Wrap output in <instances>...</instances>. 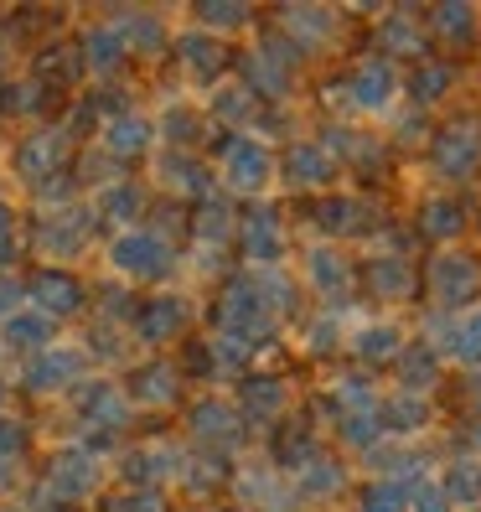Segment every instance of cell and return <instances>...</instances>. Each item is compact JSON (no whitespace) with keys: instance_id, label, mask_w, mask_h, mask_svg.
I'll return each mask as SVG.
<instances>
[{"instance_id":"cell-20","label":"cell","mask_w":481,"mask_h":512,"mask_svg":"<svg viewBox=\"0 0 481 512\" xmlns=\"http://www.w3.org/2000/svg\"><path fill=\"white\" fill-rule=\"evenodd\" d=\"M233 497L244 502L249 512H295L300 497L290 487V476L275 461H249L233 471Z\"/></svg>"},{"instance_id":"cell-33","label":"cell","mask_w":481,"mask_h":512,"mask_svg":"<svg viewBox=\"0 0 481 512\" xmlns=\"http://www.w3.org/2000/svg\"><path fill=\"white\" fill-rule=\"evenodd\" d=\"M352 311H321L316 306V316H306V331H300V347H306V357H342L347 352V337H352Z\"/></svg>"},{"instance_id":"cell-44","label":"cell","mask_w":481,"mask_h":512,"mask_svg":"<svg viewBox=\"0 0 481 512\" xmlns=\"http://www.w3.org/2000/svg\"><path fill=\"white\" fill-rule=\"evenodd\" d=\"M435 481H440V492L450 497V507H471V502H481V461H471V456H456Z\"/></svg>"},{"instance_id":"cell-9","label":"cell","mask_w":481,"mask_h":512,"mask_svg":"<svg viewBox=\"0 0 481 512\" xmlns=\"http://www.w3.org/2000/svg\"><path fill=\"white\" fill-rule=\"evenodd\" d=\"M238 254L249 259V269H275L285 264L290 254V218H285V207L280 202H249L244 213H238Z\"/></svg>"},{"instance_id":"cell-26","label":"cell","mask_w":481,"mask_h":512,"mask_svg":"<svg viewBox=\"0 0 481 512\" xmlns=\"http://www.w3.org/2000/svg\"><path fill=\"white\" fill-rule=\"evenodd\" d=\"M290 487H295L300 507H326V502H337V497L352 492V466L326 450V456H316L311 466H300V471L290 476Z\"/></svg>"},{"instance_id":"cell-48","label":"cell","mask_w":481,"mask_h":512,"mask_svg":"<svg viewBox=\"0 0 481 512\" xmlns=\"http://www.w3.org/2000/svg\"><path fill=\"white\" fill-rule=\"evenodd\" d=\"M114 21H119V32H125L130 52H156V47L166 42V32H161V21H156V16H145V11H130V16H114Z\"/></svg>"},{"instance_id":"cell-41","label":"cell","mask_w":481,"mask_h":512,"mask_svg":"<svg viewBox=\"0 0 481 512\" xmlns=\"http://www.w3.org/2000/svg\"><path fill=\"white\" fill-rule=\"evenodd\" d=\"M450 78H456V68L450 63H414L409 73H404V104H414V109H435L445 94H450Z\"/></svg>"},{"instance_id":"cell-39","label":"cell","mask_w":481,"mask_h":512,"mask_svg":"<svg viewBox=\"0 0 481 512\" xmlns=\"http://www.w3.org/2000/svg\"><path fill=\"white\" fill-rule=\"evenodd\" d=\"M176 394H182V373L171 363H145L130 378V404L135 409H166V404H176Z\"/></svg>"},{"instance_id":"cell-27","label":"cell","mask_w":481,"mask_h":512,"mask_svg":"<svg viewBox=\"0 0 481 512\" xmlns=\"http://www.w3.org/2000/svg\"><path fill=\"white\" fill-rule=\"evenodd\" d=\"M73 409H78L83 425H99V430H119L135 414L130 394L119 383H109V378H88L78 394H73Z\"/></svg>"},{"instance_id":"cell-21","label":"cell","mask_w":481,"mask_h":512,"mask_svg":"<svg viewBox=\"0 0 481 512\" xmlns=\"http://www.w3.org/2000/svg\"><path fill=\"white\" fill-rule=\"evenodd\" d=\"M481 166V135L471 130V119H450L430 135V171L440 182H466Z\"/></svg>"},{"instance_id":"cell-54","label":"cell","mask_w":481,"mask_h":512,"mask_svg":"<svg viewBox=\"0 0 481 512\" xmlns=\"http://www.w3.org/2000/svg\"><path fill=\"white\" fill-rule=\"evenodd\" d=\"M0 512H42V507H21V502H16V507H0Z\"/></svg>"},{"instance_id":"cell-53","label":"cell","mask_w":481,"mask_h":512,"mask_svg":"<svg viewBox=\"0 0 481 512\" xmlns=\"http://www.w3.org/2000/svg\"><path fill=\"white\" fill-rule=\"evenodd\" d=\"M11 254H16V213L0 202V264H6Z\"/></svg>"},{"instance_id":"cell-15","label":"cell","mask_w":481,"mask_h":512,"mask_svg":"<svg viewBox=\"0 0 481 512\" xmlns=\"http://www.w3.org/2000/svg\"><path fill=\"white\" fill-rule=\"evenodd\" d=\"M99 476H104V461L94 456V450H88V445H68V450H57V456L47 461L42 492L52 502L73 507V502H88L99 492Z\"/></svg>"},{"instance_id":"cell-28","label":"cell","mask_w":481,"mask_h":512,"mask_svg":"<svg viewBox=\"0 0 481 512\" xmlns=\"http://www.w3.org/2000/svg\"><path fill=\"white\" fill-rule=\"evenodd\" d=\"M150 140H156V119L140 114V109H119L104 119V130H99V145H104V156L109 161H140Z\"/></svg>"},{"instance_id":"cell-17","label":"cell","mask_w":481,"mask_h":512,"mask_svg":"<svg viewBox=\"0 0 481 512\" xmlns=\"http://www.w3.org/2000/svg\"><path fill=\"white\" fill-rule=\"evenodd\" d=\"M425 290L440 311H456L481 290V264L461 249H435L425 264Z\"/></svg>"},{"instance_id":"cell-8","label":"cell","mask_w":481,"mask_h":512,"mask_svg":"<svg viewBox=\"0 0 481 512\" xmlns=\"http://www.w3.org/2000/svg\"><path fill=\"white\" fill-rule=\"evenodd\" d=\"M321 140H326V150L337 156V166H342V171H352L363 187H368V182H383V176H388V161H394V140H388L383 130L326 119Z\"/></svg>"},{"instance_id":"cell-35","label":"cell","mask_w":481,"mask_h":512,"mask_svg":"<svg viewBox=\"0 0 481 512\" xmlns=\"http://www.w3.org/2000/svg\"><path fill=\"white\" fill-rule=\"evenodd\" d=\"M52 342H57V321H52V316H42L37 306L16 311L6 326H0V347H6V352H26V357H37V352H47Z\"/></svg>"},{"instance_id":"cell-40","label":"cell","mask_w":481,"mask_h":512,"mask_svg":"<svg viewBox=\"0 0 481 512\" xmlns=\"http://www.w3.org/2000/svg\"><path fill=\"white\" fill-rule=\"evenodd\" d=\"M476 26H481V11H476V6H461V0L435 6V11L425 16V32H430V42H440V47H471Z\"/></svg>"},{"instance_id":"cell-25","label":"cell","mask_w":481,"mask_h":512,"mask_svg":"<svg viewBox=\"0 0 481 512\" xmlns=\"http://www.w3.org/2000/svg\"><path fill=\"white\" fill-rule=\"evenodd\" d=\"M83 285H78V275H68L63 264H47V269H37L32 280H26V306H37L42 316H52V321H63V316H78L83 311Z\"/></svg>"},{"instance_id":"cell-49","label":"cell","mask_w":481,"mask_h":512,"mask_svg":"<svg viewBox=\"0 0 481 512\" xmlns=\"http://www.w3.org/2000/svg\"><path fill=\"white\" fill-rule=\"evenodd\" d=\"M450 357H456V363H466V368L481 363V311L456 316V347H450Z\"/></svg>"},{"instance_id":"cell-42","label":"cell","mask_w":481,"mask_h":512,"mask_svg":"<svg viewBox=\"0 0 481 512\" xmlns=\"http://www.w3.org/2000/svg\"><path fill=\"white\" fill-rule=\"evenodd\" d=\"M414 228L425 233L430 244L450 249V238H461V228H466V213H461V202H450V197H425L414 213Z\"/></svg>"},{"instance_id":"cell-10","label":"cell","mask_w":481,"mask_h":512,"mask_svg":"<svg viewBox=\"0 0 481 512\" xmlns=\"http://www.w3.org/2000/svg\"><path fill=\"white\" fill-rule=\"evenodd\" d=\"M337 156L326 150L321 135H290L285 150H280V182L290 192H306V197H326V192H337Z\"/></svg>"},{"instance_id":"cell-1","label":"cell","mask_w":481,"mask_h":512,"mask_svg":"<svg viewBox=\"0 0 481 512\" xmlns=\"http://www.w3.org/2000/svg\"><path fill=\"white\" fill-rule=\"evenodd\" d=\"M321 99L332 104L342 125H363V119H388L404 104V68L388 63L378 52H363L342 68L337 83L321 88Z\"/></svg>"},{"instance_id":"cell-43","label":"cell","mask_w":481,"mask_h":512,"mask_svg":"<svg viewBox=\"0 0 481 512\" xmlns=\"http://www.w3.org/2000/svg\"><path fill=\"white\" fill-rule=\"evenodd\" d=\"M83 57H88V68H94V73H114L119 63H125L130 42H125V32H119V21L94 26V32H88V42H83Z\"/></svg>"},{"instance_id":"cell-3","label":"cell","mask_w":481,"mask_h":512,"mask_svg":"<svg viewBox=\"0 0 481 512\" xmlns=\"http://www.w3.org/2000/svg\"><path fill=\"white\" fill-rule=\"evenodd\" d=\"M300 63H306V57H300L280 32H264L259 42H249L244 52H238L233 68H238V83H244L259 104H285L295 94Z\"/></svg>"},{"instance_id":"cell-24","label":"cell","mask_w":481,"mask_h":512,"mask_svg":"<svg viewBox=\"0 0 481 512\" xmlns=\"http://www.w3.org/2000/svg\"><path fill=\"white\" fill-rule=\"evenodd\" d=\"M16 176L21 182H32L37 192L47 182H57V176L68 171V130H32L21 145H16Z\"/></svg>"},{"instance_id":"cell-13","label":"cell","mask_w":481,"mask_h":512,"mask_svg":"<svg viewBox=\"0 0 481 512\" xmlns=\"http://www.w3.org/2000/svg\"><path fill=\"white\" fill-rule=\"evenodd\" d=\"M94 223H99L94 207H78V202H68V207H42L32 244H37V254H47V259H63V269H68V259H78V254L88 249Z\"/></svg>"},{"instance_id":"cell-2","label":"cell","mask_w":481,"mask_h":512,"mask_svg":"<svg viewBox=\"0 0 481 512\" xmlns=\"http://www.w3.org/2000/svg\"><path fill=\"white\" fill-rule=\"evenodd\" d=\"M275 182H280V150L264 135H249V130L223 135V145H218V187L223 192L264 202Z\"/></svg>"},{"instance_id":"cell-6","label":"cell","mask_w":481,"mask_h":512,"mask_svg":"<svg viewBox=\"0 0 481 512\" xmlns=\"http://www.w3.org/2000/svg\"><path fill=\"white\" fill-rule=\"evenodd\" d=\"M109 269L119 280H130V285H161L176 275V264H182V254H176V244L161 233V228H125V233H114L109 238V249H104Z\"/></svg>"},{"instance_id":"cell-52","label":"cell","mask_w":481,"mask_h":512,"mask_svg":"<svg viewBox=\"0 0 481 512\" xmlns=\"http://www.w3.org/2000/svg\"><path fill=\"white\" fill-rule=\"evenodd\" d=\"M409 512H450V497L440 492V481H419L414 487V507Z\"/></svg>"},{"instance_id":"cell-34","label":"cell","mask_w":481,"mask_h":512,"mask_svg":"<svg viewBox=\"0 0 481 512\" xmlns=\"http://www.w3.org/2000/svg\"><path fill=\"white\" fill-rule=\"evenodd\" d=\"M233 238H238V213L223 197H207V202L192 207V244L202 254H218L223 244H233Z\"/></svg>"},{"instance_id":"cell-4","label":"cell","mask_w":481,"mask_h":512,"mask_svg":"<svg viewBox=\"0 0 481 512\" xmlns=\"http://www.w3.org/2000/svg\"><path fill=\"white\" fill-rule=\"evenodd\" d=\"M280 316L269 311V300L259 290V275L254 269H238V275L223 280V295H218V331L233 342H249L254 352L269 342V337H280Z\"/></svg>"},{"instance_id":"cell-51","label":"cell","mask_w":481,"mask_h":512,"mask_svg":"<svg viewBox=\"0 0 481 512\" xmlns=\"http://www.w3.org/2000/svg\"><path fill=\"white\" fill-rule=\"evenodd\" d=\"M16 311H26V280L0 275V326H6Z\"/></svg>"},{"instance_id":"cell-11","label":"cell","mask_w":481,"mask_h":512,"mask_svg":"<svg viewBox=\"0 0 481 512\" xmlns=\"http://www.w3.org/2000/svg\"><path fill=\"white\" fill-rule=\"evenodd\" d=\"M419 285H425V280H419L414 259H404V254H373V249L357 254V295L378 300V306H409Z\"/></svg>"},{"instance_id":"cell-31","label":"cell","mask_w":481,"mask_h":512,"mask_svg":"<svg viewBox=\"0 0 481 512\" xmlns=\"http://www.w3.org/2000/svg\"><path fill=\"white\" fill-rule=\"evenodd\" d=\"M156 182H161L166 192H176V197L207 202V197H213V187H218V176L207 171L197 156H187V150H166L161 166H156Z\"/></svg>"},{"instance_id":"cell-7","label":"cell","mask_w":481,"mask_h":512,"mask_svg":"<svg viewBox=\"0 0 481 512\" xmlns=\"http://www.w3.org/2000/svg\"><path fill=\"white\" fill-rule=\"evenodd\" d=\"M388 213L368 197V192H326L311 202V228L326 238V244H373V238L383 233Z\"/></svg>"},{"instance_id":"cell-37","label":"cell","mask_w":481,"mask_h":512,"mask_svg":"<svg viewBox=\"0 0 481 512\" xmlns=\"http://www.w3.org/2000/svg\"><path fill=\"white\" fill-rule=\"evenodd\" d=\"M394 388H404V394H419V399H430V388H440V352L425 347V342H409L404 357L394 363Z\"/></svg>"},{"instance_id":"cell-18","label":"cell","mask_w":481,"mask_h":512,"mask_svg":"<svg viewBox=\"0 0 481 512\" xmlns=\"http://www.w3.org/2000/svg\"><path fill=\"white\" fill-rule=\"evenodd\" d=\"M233 404L249 425H285L295 404V383L280 373H244L233 388Z\"/></svg>"},{"instance_id":"cell-30","label":"cell","mask_w":481,"mask_h":512,"mask_svg":"<svg viewBox=\"0 0 481 512\" xmlns=\"http://www.w3.org/2000/svg\"><path fill=\"white\" fill-rule=\"evenodd\" d=\"M316 456H326L316 419H285V425H275V440H269V461H275L285 476H295L300 466H311Z\"/></svg>"},{"instance_id":"cell-38","label":"cell","mask_w":481,"mask_h":512,"mask_svg":"<svg viewBox=\"0 0 481 512\" xmlns=\"http://www.w3.org/2000/svg\"><path fill=\"white\" fill-rule=\"evenodd\" d=\"M140 207H145L140 182H130V176H114V182L99 187L94 218H104V223H114L119 233H125V228H140Z\"/></svg>"},{"instance_id":"cell-14","label":"cell","mask_w":481,"mask_h":512,"mask_svg":"<svg viewBox=\"0 0 481 512\" xmlns=\"http://www.w3.org/2000/svg\"><path fill=\"white\" fill-rule=\"evenodd\" d=\"M88 347L78 342H52L47 352L26 357V373H21V388L26 394H68V388H83L88 378Z\"/></svg>"},{"instance_id":"cell-32","label":"cell","mask_w":481,"mask_h":512,"mask_svg":"<svg viewBox=\"0 0 481 512\" xmlns=\"http://www.w3.org/2000/svg\"><path fill=\"white\" fill-rule=\"evenodd\" d=\"M182 456H187V450H176V445H140V450H130V456L119 461V471H125L135 487L156 492L161 481L182 476Z\"/></svg>"},{"instance_id":"cell-19","label":"cell","mask_w":481,"mask_h":512,"mask_svg":"<svg viewBox=\"0 0 481 512\" xmlns=\"http://www.w3.org/2000/svg\"><path fill=\"white\" fill-rule=\"evenodd\" d=\"M187 430L202 450H213V456H228L249 440V419L238 414L233 399H197L192 414H187Z\"/></svg>"},{"instance_id":"cell-47","label":"cell","mask_w":481,"mask_h":512,"mask_svg":"<svg viewBox=\"0 0 481 512\" xmlns=\"http://www.w3.org/2000/svg\"><path fill=\"white\" fill-rule=\"evenodd\" d=\"M254 11L249 6H197V32H213V37H233V32H249Z\"/></svg>"},{"instance_id":"cell-23","label":"cell","mask_w":481,"mask_h":512,"mask_svg":"<svg viewBox=\"0 0 481 512\" xmlns=\"http://www.w3.org/2000/svg\"><path fill=\"white\" fill-rule=\"evenodd\" d=\"M176 57H182V73L197 88H207V94H213L218 83H228V68L238 63L233 47L223 37H213V32H182L176 37Z\"/></svg>"},{"instance_id":"cell-36","label":"cell","mask_w":481,"mask_h":512,"mask_svg":"<svg viewBox=\"0 0 481 512\" xmlns=\"http://www.w3.org/2000/svg\"><path fill=\"white\" fill-rule=\"evenodd\" d=\"M383 435L388 440H409L419 430H430V399H419V394H404V388H394V394H383Z\"/></svg>"},{"instance_id":"cell-50","label":"cell","mask_w":481,"mask_h":512,"mask_svg":"<svg viewBox=\"0 0 481 512\" xmlns=\"http://www.w3.org/2000/svg\"><path fill=\"white\" fill-rule=\"evenodd\" d=\"M104 512H166V497L161 492H145V487H130L125 497H114Z\"/></svg>"},{"instance_id":"cell-29","label":"cell","mask_w":481,"mask_h":512,"mask_svg":"<svg viewBox=\"0 0 481 512\" xmlns=\"http://www.w3.org/2000/svg\"><path fill=\"white\" fill-rule=\"evenodd\" d=\"M373 42H378V47H373L378 57H388V63H409V68H414V57L425 52L430 32H425V21H419L414 11H383Z\"/></svg>"},{"instance_id":"cell-12","label":"cell","mask_w":481,"mask_h":512,"mask_svg":"<svg viewBox=\"0 0 481 512\" xmlns=\"http://www.w3.org/2000/svg\"><path fill=\"white\" fill-rule=\"evenodd\" d=\"M409 342H414V331L399 316H357L352 337H347V357H357L363 373H378V368H394Z\"/></svg>"},{"instance_id":"cell-45","label":"cell","mask_w":481,"mask_h":512,"mask_svg":"<svg viewBox=\"0 0 481 512\" xmlns=\"http://www.w3.org/2000/svg\"><path fill=\"white\" fill-rule=\"evenodd\" d=\"M409 507H414V487H404V481L368 476L357 487V512H409Z\"/></svg>"},{"instance_id":"cell-5","label":"cell","mask_w":481,"mask_h":512,"mask_svg":"<svg viewBox=\"0 0 481 512\" xmlns=\"http://www.w3.org/2000/svg\"><path fill=\"white\" fill-rule=\"evenodd\" d=\"M295 275H300V285H306V295L321 311H347L357 300V254H347L342 244L311 238L295 259Z\"/></svg>"},{"instance_id":"cell-16","label":"cell","mask_w":481,"mask_h":512,"mask_svg":"<svg viewBox=\"0 0 481 512\" xmlns=\"http://www.w3.org/2000/svg\"><path fill=\"white\" fill-rule=\"evenodd\" d=\"M342 26L347 16L332 6H285L275 11V32L300 52V57H316V52H332L342 42Z\"/></svg>"},{"instance_id":"cell-46","label":"cell","mask_w":481,"mask_h":512,"mask_svg":"<svg viewBox=\"0 0 481 512\" xmlns=\"http://www.w3.org/2000/svg\"><path fill=\"white\" fill-rule=\"evenodd\" d=\"M202 130H207V109H192V104H171L156 119V135H166L176 150H182L187 140H202Z\"/></svg>"},{"instance_id":"cell-22","label":"cell","mask_w":481,"mask_h":512,"mask_svg":"<svg viewBox=\"0 0 481 512\" xmlns=\"http://www.w3.org/2000/svg\"><path fill=\"white\" fill-rule=\"evenodd\" d=\"M135 337L145 347H166L176 342L182 331H192V300L187 295H176V290H156L150 300H140L135 306Z\"/></svg>"},{"instance_id":"cell-55","label":"cell","mask_w":481,"mask_h":512,"mask_svg":"<svg viewBox=\"0 0 481 512\" xmlns=\"http://www.w3.org/2000/svg\"><path fill=\"white\" fill-rule=\"evenodd\" d=\"M0 419H6V383H0Z\"/></svg>"}]
</instances>
